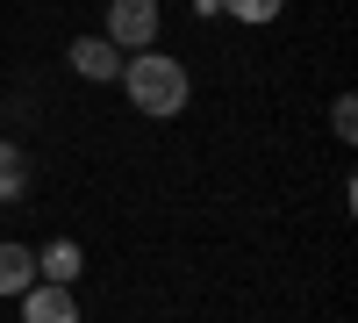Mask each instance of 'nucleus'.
<instances>
[{"label":"nucleus","mask_w":358,"mask_h":323,"mask_svg":"<svg viewBox=\"0 0 358 323\" xmlns=\"http://www.w3.org/2000/svg\"><path fill=\"white\" fill-rule=\"evenodd\" d=\"M122 86H129V101L143 108V115H179L187 108V94H194V79H187V65L179 57H165V50H129L122 57Z\"/></svg>","instance_id":"1"},{"label":"nucleus","mask_w":358,"mask_h":323,"mask_svg":"<svg viewBox=\"0 0 358 323\" xmlns=\"http://www.w3.org/2000/svg\"><path fill=\"white\" fill-rule=\"evenodd\" d=\"M108 43L115 50H151L158 43V0H115L108 8Z\"/></svg>","instance_id":"2"},{"label":"nucleus","mask_w":358,"mask_h":323,"mask_svg":"<svg viewBox=\"0 0 358 323\" xmlns=\"http://www.w3.org/2000/svg\"><path fill=\"white\" fill-rule=\"evenodd\" d=\"M22 302V323H79V295L72 287H57V280H36L29 295H15Z\"/></svg>","instance_id":"3"},{"label":"nucleus","mask_w":358,"mask_h":323,"mask_svg":"<svg viewBox=\"0 0 358 323\" xmlns=\"http://www.w3.org/2000/svg\"><path fill=\"white\" fill-rule=\"evenodd\" d=\"M72 72L79 79H122V50H115L108 36H79L72 43Z\"/></svg>","instance_id":"4"},{"label":"nucleus","mask_w":358,"mask_h":323,"mask_svg":"<svg viewBox=\"0 0 358 323\" xmlns=\"http://www.w3.org/2000/svg\"><path fill=\"white\" fill-rule=\"evenodd\" d=\"M79 266H86V252H79L72 238H50V245L36 252V280H57V287H72V280H79Z\"/></svg>","instance_id":"5"},{"label":"nucleus","mask_w":358,"mask_h":323,"mask_svg":"<svg viewBox=\"0 0 358 323\" xmlns=\"http://www.w3.org/2000/svg\"><path fill=\"white\" fill-rule=\"evenodd\" d=\"M29 287H36V252L0 238V295H29Z\"/></svg>","instance_id":"6"},{"label":"nucleus","mask_w":358,"mask_h":323,"mask_svg":"<svg viewBox=\"0 0 358 323\" xmlns=\"http://www.w3.org/2000/svg\"><path fill=\"white\" fill-rule=\"evenodd\" d=\"M29 194V151L0 137V201H22Z\"/></svg>","instance_id":"7"},{"label":"nucleus","mask_w":358,"mask_h":323,"mask_svg":"<svg viewBox=\"0 0 358 323\" xmlns=\"http://www.w3.org/2000/svg\"><path fill=\"white\" fill-rule=\"evenodd\" d=\"M280 8H287V0H215V15H236V22H251V29L273 22Z\"/></svg>","instance_id":"8"},{"label":"nucleus","mask_w":358,"mask_h":323,"mask_svg":"<svg viewBox=\"0 0 358 323\" xmlns=\"http://www.w3.org/2000/svg\"><path fill=\"white\" fill-rule=\"evenodd\" d=\"M330 123H337V137H344V144L358 137V101H351V94H337V115H330Z\"/></svg>","instance_id":"9"}]
</instances>
